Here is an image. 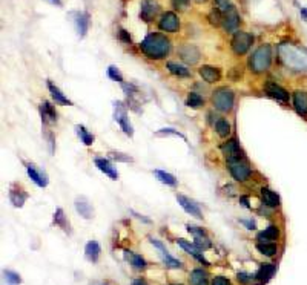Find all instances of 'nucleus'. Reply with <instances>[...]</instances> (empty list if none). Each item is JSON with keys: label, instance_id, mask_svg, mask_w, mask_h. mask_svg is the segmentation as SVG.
Instances as JSON below:
<instances>
[{"label": "nucleus", "instance_id": "obj_31", "mask_svg": "<svg viewBox=\"0 0 307 285\" xmlns=\"http://www.w3.org/2000/svg\"><path fill=\"white\" fill-rule=\"evenodd\" d=\"M166 68H167V71L171 72L172 76H175V77H180V78L190 77V71H189L187 68H184V66H182V65H177V63H174V61H169L167 65H166Z\"/></svg>", "mask_w": 307, "mask_h": 285}, {"label": "nucleus", "instance_id": "obj_3", "mask_svg": "<svg viewBox=\"0 0 307 285\" xmlns=\"http://www.w3.org/2000/svg\"><path fill=\"white\" fill-rule=\"evenodd\" d=\"M272 65V46L270 45H261L249 58V68L257 72H266Z\"/></svg>", "mask_w": 307, "mask_h": 285}, {"label": "nucleus", "instance_id": "obj_46", "mask_svg": "<svg viewBox=\"0 0 307 285\" xmlns=\"http://www.w3.org/2000/svg\"><path fill=\"white\" fill-rule=\"evenodd\" d=\"M119 37H120V40L123 41V43H131V36H129V33L126 29H120L119 31Z\"/></svg>", "mask_w": 307, "mask_h": 285}, {"label": "nucleus", "instance_id": "obj_34", "mask_svg": "<svg viewBox=\"0 0 307 285\" xmlns=\"http://www.w3.org/2000/svg\"><path fill=\"white\" fill-rule=\"evenodd\" d=\"M257 250L260 253H263V255H266V256H275L277 255V251H278V247H277L275 242H258Z\"/></svg>", "mask_w": 307, "mask_h": 285}, {"label": "nucleus", "instance_id": "obj_23", "mask_svg": "<svg viewBox=\"0 0 307 285\" xmlns=\"http://www.w3.org/2000/svg\"><path fill=\"white\" fill-rule=\"evenodd\" d=\"M76 28H77V33L80 37H84L89 29V16L86 13H77L76 14Z\"/></svg>", "mask_w": 307, "mask_h": 285}, {"label": "nucleus", "instance_id": "obj_37", "mask_svg": "<svg viewBox=\"0 0 307 285\" xmlns=\"http://www.w3.org/2000/svg\"><path fill=\"white\" fill-rule=\"evenodd\" d=\"M154 175L157 176V179L163 184H167V186H177V179L174 175L171 173H166L163 171H154Z\"/></svg>", "mask_w": 307, "mask_h": 285}, {"label": "nucleus", "instance_id": "obj_2", "mask_svg": "<svg viewBox=\"0 0 307 285\" xmlns=\"http://www.w3.org/2000/svg\"><path fill=\"white\" fill-rule=\"evenodd\" d=\"M278 56L286 68L298 72L307 71V51L290 43H283L278 46Z\"/></svg>", "mask_w": 307, "mask_h": 285}, {"label": "nucleus", "instance_id": "obj_4", "mask_svg": "<svg viewBox=\"0 0 307 285\" xmlns=\"http://www.w3.org/2000/svg\"><path fill=\"white\" fill-rule=\"evenodd\" d=\"M227 160V167H229V172L230 175L234 176L237 181L243 183L246 181V179H249L252 171H250V166L246 160L245 153L243 155H238V156H230V158H226Z\"/></svg>", "mask_w": 307, "mask_h": 285}, {"label": "nucleus", "instance_id": "obj_32", "mask_svg": "<svg viewBox=\"0 0 307 285\" xmlns=\"http://www.w3.org/2000/svg\"><path fill=\"white\" fill-rule=\"evenodd\" d=\"M190 285H209V281H207V274L206 271L200 270V268H195L192 270V273H190Z\"/></svg>", "mask_w": 307, "mask_h": 285}, {"label": "nucleus", "instance_id": "obj_43", "mask_svg": "<svg viewBox=\"0 0 307 285\" xmlns=\"http://www.w3.org/2000/svg\"><path fill=\"white\" fill-rule=\"evenodd\" d=\"M157 136H166V135H174V136H180V138H183V140H186V136L183 135V133H180L178 131H174V129H171V128H166V129H162V131H158L157 133H155Z\"/></svg>", "mask_w": 307, "mask_h": 285}, {"label": "nucleus", "instance_id": "obj_27", "mask_svg": "<svg viewBox=\"0 0 307 285\" xmlns=\"http://www.w3.org/2000/svg\"><path fill=\"white\" fill-rule=\"evenodd\" d=\"M221 151L225 152L226 158H230V156H238V155H243L240 146H238V141L235 138H232L229 141H226L223 146H221Z\"/></svg>", "mask_w": 307, "mask_h": 285}, {"label": "nucleus", "instance_id": "obj_5", "mask_svg": "<svg viewBox=\"0 0 307 285\" xmlns=\"http://www.w3.org/2000/svg\"><path fill=\"white\" fill-rule=\"evenodd\" d=\"M234 100H235L234 92L227 88H220L212 95V104L220 112H229L232 106H234Z\"/></svg>", "mask_w": 307, "mask_h": 285}, {"label": "nucleus", "instance_id": "obj_16", "mask_svg": "<svg viewBox=\"0 0 307 285\" xmlns=\"http://www.w3.org/2000/svg\"><path fill=\"white\" fill-rule=\"evenodd\" d=\"M26 172L29 175V178L33 179V181L39 186V187H46L48 186V176L45 172H41L37 169L36 164L33 163H28L26 164Z\"/></svg>", "mask_w": 307, "mask_h": 285}, {"label": "nucleus", "instance_id": "obj_22", "mask_svg": "<svg viewBox=\"0 0 307 285\" xmlns=\"http://www.w3.org/2000/svg\"><path fill=\"white\" fill-rule=\"evenodd\" d=\"M261 198H263V203L266 204L267 207H278L280 206V196L278 193H275L273 190L267 189V187H263L261 189Z\"/></svg>", "mask_w": 307, "mask_h": 285}, {"label": "nucleus", "instance_id": "obj_53", "mask_svg": "<svg viewBox=\"0 0 307 285\" xmlns=\"http://www.w3.org/2000/svg\"><path fill=\"white\" fill-rule=\"evenodd\" d=\"M99 285H102V284H99Z\"/></svg>", "mask_w": 307, "mask_h": 285}, {"label": "nucleus", "instance_id": "obj_15", "mask_svg": "<svg viewBox=\"0 0 307 285\" xmlns=\"http://www.w3.org/2000/svg\"><path fill=\"white\" fill-rule=\"evenodd\" d=\"M158 9H160V6H158V3H155L154 0H143L142 11H140L142 20H144V22H152L154 17L158 13Z\"/></svg>", "mask_w": 307, "mask_h": 285}, {"label": "nucleus", "instance_id": "obj_17", "mask_svg": "<svg viewBox=\"0 0 307 285\" xmlns=\"http://www.w3.org/2000/svg\"><path fill=\"white\" fill-rule=\"evenodd\" d=\"M40 115H41V121L45 124H52V123H57V112L54 109V106L49 103V101H43L40 104Z\"/></svg>", "mask_w": 307, "mask_h": 285}, {"label": "nucleus", "instance_id": "obj_8", "mask_svg": "<svg viewBox=\"0 0 307 285\" xmlns=\"http://www.w3.org/2000/svg\"><path fill=\"white\" fill-rule=\"evenodd\" d=\"M264 91H266V94L269 95V97H272L273 100H277L280 103L287 104L289 100H290V94L284 88H281L280 84L273 83V81H267L266 84H264Z\"/></svg>", "mask_w": 307, "mask_h": 285}, {"label": "nucleus", "instance_id": "obj_36", "mask_svg": "<svg viewBox=\"0 0 307 285\" xmlns=\"http://www.w3.org/2000/svg\"><path fill=\"white\" fill-rule=\"evenodd\" d=\"M76 132H77V135L80 136V140H82V143H83L84 146H91V144L94 143V135H92L91 132H88L84 126L77 124V126H76Z\"/></svg>", "mask_w": 307, "mask_h": 285}, {"label": "nucleus", "instance_id": "obj_9", "mask_svg": "<svg viewBox=\"0 0 307 285\" xmlns=\"http://www.w3.org/2000/svg\"><path fill=\"white\" fill-rule=\"evenodd\" d=\"M187 231L189 233L194 235V244L198 250L205 251L207 248L212 247V242H210V239L207 238L206 231L203 228L200 227H194V226H187Z\"/></svg>", "mask_w": 307, "mask_h": 285}, {"label": "nucleus", "instance_id": "obj_40", "mask_svg": "<svg viewBox=\"0 0 307 285\" xmlns=\"http://www.w3.org/2000/svg\"><path fill=\"white\" fill-rule=\"evenodd\" d=\"M54 224L59 226V227H61L65 231L69 230V226L66 223V216H65V213H63L61 209H57L56 210V213H54Z\"/></svg>", "mask_w": 307, "mask_h": 285}, {"label": "nucleus", "instance_id": "obj_47", "mask_svg": "<svg viewBox=\"0 0 307 285\" xmlns=\"http://www.w3.org/2000/svg\"><path fill=\"white\" fill-rule=\"evenodd\" d=\"M189 5V0H172V6L175 9H184Z\"/></svg>", "mask_w": 307, "mask_h": 285}, {"label": "nucleus", "instance_id": "obj_49", "mask_svg": "<svg viewBox=\"0 0 307 285\" xmlns=\"http://www.w3.org/2000/svg\"><path fill=\"white\" fill-rule=\"evenodd\" d=\"M241 224H245L249 230H253V228H255V223H253V221H246V219H243V221H241Z\"/></svg>", "mask_w": 307, "mask_h": 285}, {"label": "nucleus", "instance_id": "obj_29", "mask_svg": "<svg viewBox=\"0 0 307 285\" xmlns=\"http://www.w3.org/2000/svg\"><path fill=\"white\" fill-rule=\"evenodd\" d=\"M76 210L80 213V216H83L84 219H91L92 218V207L84 198H80V199H77V201H76Z\"/></svg>", "mask_w": 307, "mask_h": 285}, {"label": "nucleus", "instance_id": "obj_25", "mask_svg": "<svg viewBox=\"0 0 307 285\" xmlns=\"http://www.w3.org/2000/svg\"><path fill=\"white\" fill-rule=\"evenodd\" d=\"M48 89H49V92H51V95H52V98L56 100V103H59V104H65V106H71V100H68L66 97H65V94H63L54 83H52L51 80H48Z\"/></svg>", "mask_w": 307, "mask_h": 285}, {"label": "nucleus", "instance_id": "obj_12", "mask_svg": "<svg viewBox=\"0 0 307 285\" xmlns=\"http://www.w3.org/2000/svg\"><path fill=\"white\" fill-rule=\"evenodd\" d=\"M178 56L182 57L183 61L189 63V65H195L200 60V51L194 45H183L178 48Z\"/></svg>", "mask_w": 307, "mask_h": 285}, {"label": "nucleus", "instance_id": "obj_21", "mask_svg": "<svg viewBox=\"0 0 307 285\" xmlns=\"http://www.w3.org/2000/svg\"><path fill=\"white\" fill-rule=\"evenodd\" d=\"M223 26L227 33H237V29L240 26V16L237 14V11H230L225 16L223 19Z\"/></svg>", "mask_w": 307, "mask_h": 285}, {"label": "nucleus", "instance_id": "obj_1", "mask_svg": "<svg viewBox=\"0 0 307 285\" xmlns=\"http://www.w3.org/2000/svg\"><path fill=\"white\" fill-rule=\"evenodd\" d=\"M143 54L151 60H162L171 51V40L160 33H149L140 43Z\"/></svg>", "mask_w": 307, "mask_h": 285}, {"label": "nucleus", "instance_id": "obj_18", "mask_svg": "<svg viewBox=\"0 0 307 285\" xmlns=\"http://www.w3.org/2000/svg\"><path fill=\"white\" fill-rule=\"evenodd\" d=\"M198 72L206 83H217L221 78V71L214 66H201Z\"/></svg>", "mask_w": 307, "mask_h": 285}, {"label": "nucleus", "instance_id": "obj_26", "mask_svg": "<svg viewBox=\"0 0 307 285\" xmlns=\"http://www.w3.org/2000/svg\"><path fill=\"white\" fill-rule=\"evenodd\" d=\"M100 253H102V248H100L97 241H89L86 247H84V255H86L88 261H91V262H97Z\"/></svg>", "mask_w": 307, "mask_h": 285}, {"label": "nucleus", "instance_id": "obj_44", "mask_svg": "<svg viewBox=\"0 0 307 285\" xmlns=\"http://www.w3.org/2000/svg\"><path fill=\"white\" fill-rule=\"evenodd\" d=\"M124 153H120V152H109V156L112 158V160H117V161H124V163H128V161H132V158L131 156H123Z\"/></svg>", "mask_w": 307, "mask_h": 285}, {"label": "nucleus", "instance_id": "obj_28", "mask_svg": "<svg viewBox=\"0 0 307 285\" xmlns=\"http://www.w3.org/2000/svg\"><path fill=\"white\" fill-rule=\"evenodd\" d=\"M26 193L23 192V190H20L17 187H11V190H9V201L13 203L14 207H22L26 201Z\"/></svg>", "mask_w": 307, "mask_h": 285}, {"label": "nucleus", "instance_id": "obj_41", "mask_svg": "<svg viewBox=\"0 0 307 285\" xmlns=\"http://www.w3.org/2000/svg\"><path fill=\"white\" fill-rule=\"evenodd\" d=\"M108 77L111 78V80H114V81H119L120 84H123L124 81H123V76L120 74V71L115 68V66H109L108 68Z\"/></svg>", "mask_w": 307, "mask_h": 285}, {"label": "nucleus", "instance_id": "obj_51", "mask_svg": "<svg viewBox=\"0 0 307 285\" xmlns=\"http://www.w3.org/2000/svg\"><path fill=\"white\" fill-rule=\"evenodd\" d=\"M131 285H147V282L144 279H134Z\"/></svg>", "mask_w": 307, "mask_h": 285}, {"label": "nucleus", "instance_id": "obj_11", "mask_svg": "<svg viewBox=\"0 0 307 285\" xmlns=\"http://www.w3.org/2000/svg\"><path fill=\"white\" fill-rule=\"evenodd\" d=\"M292 103H293V109L295 112L300 115V117L307 120V92L304 91H295L292 94Z\"/></svg>", "mask_w": 307, "mask_h": 285}, {"label": "nucleus", "instance_id": "obj_50", "mask_svg": "<svg viewBox=\"0 0 307 285\" xmlns=\"http://www.w3.org/2000/svg\"><path fill=\"white\" fill-rule=\"evenodd\" d=\"M300 14H301V17L306 20V22H307V8L306 6H300Z\"/></svg>", "mask_w": 307, "mask_h": 285}, {"label": "nucleus", "instance_id": "obj_24", "mask_svg": "<svg viewBox=\"0 0 307 285\" xmlns=\"http://www.w3.org/2000/svg\"><path fill=\"white\" fill-rule=\"evenodd\" d=\"M278 238H280V230H278L277 226H269L267 228H264V231H261V233L257 236V239L260 242H273Z\"/></svg>", "mask_w": 307, "mask_h": 285}, {"label": "nucleus", "instance_id": "obj_30", "mask_svg": "<svg viewBox=\"0 0 307 285\" xmlns=\"http://www.w3.org/2000/svg\"><path fill=\"white\" fill-rule=\"evenodd\" d=\"M275 266L273 264H263V266L260 267V270L257 271V279L258 281H261V282H266V281H269L272 276H273V273H275Z\"/></svg>", "mask_w": 307, "mask_h": 285}, {"label": "nucleus", "instance_id": "obj_6", "mask_svg": "<svg viewBox=\"0 0 307 285\" xmlns=\"http://www.w3.org/2000/svg\"><path fill=\"white\" fill-rule=\"evenodd\" d=\"M252 45H253V36L249 33H245V31H237L234 38L230 41L232 51H234L237 56H245Z\"/></svg>", "mask_w": 307, "mask_h": 285}, {"label": "nucleus", "instance_id": "obj_52", "mask_svg": "<svg viewBox=\"0 0 307 285\" xmlns=\"http://www.w3.org/2000/svg\"><path fill=\"white\" fill-rule=\"evenodd\" d=\"M46 2H49L52 5H57V6H61V0H46Z\"/></svg>", "mask_w": 307, "mask_h": 285}, {"label": "nucleus", "instance_id": "obj_39", "mask_svg": "<svg viewBox=\"0 0 307 285\" xmlns=\"http://www.w3.org/2000/svg\"><path fill=\"white\" fill-rule=\"evenodd\" d=\"M205 104V100L201 95H198L197 92H190L187 95V106L192 108V109H200L201 106Z\"/></svg>", "mask_w": 307, "mask_h": 285}, {"label": "nucleus", "instance_id": "obj_48", "mask_svg": "<svg viewBox=\"0 0 307 285\" xmlns=\"http://www.w3.org/2000/svg\"><path fill=\"white\" fill-rule=\"evenodd\" d=\"M237 278H238V281L243 282V284H249L250 279H252V278L249 276V274H246V273H238V276H237Z\"/></svg>", "mask_w": 307, "mask_h": 285}, {"label": "nucleus", "instance_id": "obj_35", "mask_svg": "<svg viewBox=\"0 0 307 285\" xmlns=\"http://www.w3.org/2000/svg\"><path fill=\"white\" fill-rule=\"evenodd\" d=\"M234 5H232L229 0H214V11L220 13V14H227L230 11H234Z\"/></svg>", "mask_w": 307, "mask_h": 285}, {"label": "nucleus", "instance_id": "obj_38", "mask_svg": "<svg viewBox=\"0 0 307 285\" xmlns=\"http://www.w3.org/2000/svg\"><path fill=\"white\" fill-rule=\"evenodd\" d=\"M215 131H217V133H218L220 136H223V138H226V136L230 133V124H229V121L225 120V118L217 120V123H215Z\"/></svg>", "mask_w": 307, "mask_h": 285}, {"label": "nucleus", "instance_id": "obj_33", "mask_svg": "<svg viewBox=\"0 0 307 285\" xmlns=\"http://www.w3.org/2000/svg\"><path fill=\"white\" fill-rule=\"evenodd\" d=\"M124 256H126V259H128V261L131 262V266H132L134 268H137V270H143V268H146V261H144L140 255H137V253H132V251H129V250H126V251H124Z\"/></svg>", "mask_w": 307, "mask_h": 285}, {"label": "nucleus", "instance_id": "obj_20", "mask_svg": "<svg viewBox=\"0 0 307 285\" xmlns=\"http://www.w3.org/2000/svg\"><path fill=\"white\" fill-rule=\"evenodd\" d=\"M95 166L99 167L100 172H103L104 175H108L111 179H119V172L115 171L114 166L108 160H104V158H95Z\"/></svg>", "mask_w": 307, "mask_h": 285}, {"label": "nucleus", "instance_id": "obj_10", "mask_svg": "<svg viewBox=\"0 0 307 285\" xmlns=\"http://www.w3.org/2000/svg\"><path fill=\"white\" fill-rule=\"evenodd\" d=\"M158 28L164 33H177L178 28H180V20L178 16L175 13L167 11L162 16L160 22H158Z\"/></svg>", "mask_w": 307, "mask_h": 285}, {"label": "nucleus", "instance_id": "obj_19", "mask_svg": "<svg viewBox=\"0 0 307 285\" xmlns=\"http://www.w3.org/2000/svg\"><path fill=\"white\" fill-rule=\"evenodd\" d=\"M177 244L180 246V247H182L183 250H186L187 253H189V255H192L197 261H200L201 264H205V266H209V261H206V258L203 256V255H201V250H198L197 247H195V244H189V242L187 241H184V239H178L177 241Z\"/></svg>", "mask_w": 307, "mask_h": 285}, {"label": "nucleus", "instance_id": "obj_7", "mask_svg": "<svg viewBox=\"0 0 307 285\" xmlns=\"http://www.w3.org/2000/svg\"><path fill=\"white\" fill-rule=\"evenodd\" d=\"M114 120L120 124V128L123 129V132L126 135H129V136L134 135L132 126H131L129 118H128V114H126V108L123 106L122 101H115L114 103Z\"/></svg>", "mask_w": 307, "mask_h": 285}, {"label": "nucleus", "instance_id": "obj_14", "mask_svg": "<svg viewBox=\"0 0 307 285\" xmlns=\"http://www.w3.org/2000/svg\"><path fill=\"white\" fill-rule=\"evenodd\" d=\"M151 242H152V246H154L155 248L160 250V255H162V258H163V262L166 264V267H169V268H182V262L177 261V259H174L171 255H169L167 250L164 248V246L162 244L160 241L151 238Z\"/></svg>", "mask_w": 307, "mask_h": 285}, {"label": "nucleus", "instance_id": "obj_13", "mask_svg": "<svg viewBox=\"0 0 307 285\" xmlns=\"http://www.w3.org/2000/svg\"><path fill=\"white\" fill-rule=\"evenodd\" d=\"M177 201H178V204L183 207V210L186 213H189L190 216H195L197 219H201L203 218V215H201V210H200V207L192 201V199H189L187 196H184V195H177Z\"/></svg>", "mask_w": 307, "mask_h": 285}, {"label": "nucleus", "instance_id": "obj_45", "mask_svg": "<svg viewBox=\"0 0 307 285\" xmlns=\"http://www.w3.org/2000/svg\"><path fill=\"white\" fill-rule=\"evenodd\" d=\"M210 285H230V281L223 278V276H217L212 279V282H210Z\"/></svg>", "mask_w": 307, "mask_h": 285}, {"label": "nucleus", "instance_id": "obj_42", "mask_svg": "<svg viewBox=\"0 0 307 285\" xmlns=\"http://www.w3.org/2000/svg\"><path fill=\"white\" fill-rule=\"evenodd\" d=\"M3 276H5L6 282L13 284V285H17V284L22 282V279H20V276H19L17 273H14V271H9V270H6V271H3Z\"/></svg>", "mask_w": 307, "mask_h": 285}]
</instances>
